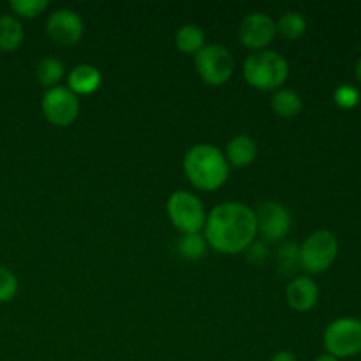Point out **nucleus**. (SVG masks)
Returning a JSON list of instances; mask_svg holds the SVG:
<instances>
[{
	"label": "nucleus",
	"mask_w": 361,
	"mask_h": 361,
	"mask_svg": "<svg viewBox=\"0 0 361 361\" xmlns=\"http://www.w3.org/2000/svg\"><path fill=\"white\" fill-rule=\"evenodd\" d=\"M166 214L182 235L203 233L208 217L203 201L189 190H175L166 201Z\"/></svg>",
	"instance_id": "nucleus-5"
},
{
	"label": "nucleus",
	"mask_w": 361,
	"mask_h": 361,
	"mask_svg": "<svg viewBox=\"0 0 361 361\" xmlns=\"http://www.w3.org/2000/svg\"><path fill=\"white\" fill-rule=\"evenodd\" d=\"M270 361H298L296 355L293 351H288V349H282V351H277L274 356H271Z\"/></svg>",
	"instance_id": "nucleus-26"
},
{
	"label": "nucleus",
	"mask_w": 361,
	"mask_h": 361,
	"mask_svg": "<svg viewBox=\"0 0 361 361\" xmlns=\"http://www.w3.org/2000/svg\"><path fill=\"white\" fill-rule=\"evenodd\" d=\"M277 267L282 275H295L302 270L300 267V245L293 242H286L277 250Z\"/></svg>",
	"instance_id": "nucleus-21"
},
{
	"label": "nucleus",
	"mask_w": 361,
	"mask_h": 361,
	"mask_svg": "<svg viewBox=\"0 0 361 361\" xmlns=\"http://www.w3.org/2000/svg\"><path fill=\"white\" fill-rule=\"evenodd\" d=\"M46 120L56 127H67L76 122L80 115V99L67 87L48 88L41 101Z\"/></svg>",
	"instance_id": "nucleus-9"
},
{
	"label": "nucleus",
	"mask_w": 361,
	"mask_h": 361,
	"mask_svg": "<svg viewBox=\"0 0 361 361\" xmlns=\"http://www.w3.org/2000/svg\"><path fill=\"white\" fill-rule=\"evenodd\" d=\"M203 235L217 252L242 254L257 238L256 214L243 203H221L208 214Z\"/></svg>",
	"instance_id": "nucleus-1"
},
{
	"label": "nucleus",
	"mask_w": 361,
	"mask_h": 361,
	"mask_svg": "<svg viewBox=\"0 0 361 361\" xmlns=\"http://www.w3.org/2000/svg\"><path fill=\"white\" fill-rule=\"evenodd\" d=\"M83 20L80 14L67 7L53 11L46 20V34L60 46L78 44L83 37Z\"/></svg>",
	"instance_id": "nucleus-11"
},
{
	"label": "nucleus",
	"mask_w": 361,
	"mask_h": 361,
	"mask_svg": "<svg viewBox=\"0 0 361 361\" xmlns=\"http://www.w3.org/2000/svg\"><path fill=\"white\" fill-rule=\"evenodd\" d=\"M334 99L341 108L349 109V108H355V106L358 104L360 94L356 88L349 87V85H342V87H338L337 90H335Z\"/></svg>",
	"instance_id": "nucleus-24"
},
{
	"label": "nucleus",
	"mask_w": 361,
	"mask_h": 361,
	"mask_svg": "<svg viewBox=\"0 0 361 361\" xmlns=\"http://www.w3.org/2000/svg\"><path fill=\"white\" fill-rule=\"evenodd\" d=\"M175 44L182 53L196 55V53L207 44V35H204V30L200 25L185 23L176 30Z\"/></svg>",
	"instance_id": "nucleus-17"
},
{
	"label": "nucleus",
	"mask_w": 361,
	"mask_h": 361,
	"mask_svg": "<svg viewBox=\"0 0 361 361\" xmlns=\"http://www.w3.org/2000/svg\"><path fill=\"white\" fill-rule=\"evenodd\" d=\"M324 351L338 360L353 358L361 353V319L338 317L328 324L323 335Z\"/></svg>",
	"instance_id": "nucleus-7"
},
{
	"label": "nucleus",
	"mask_w": 361,
	"mask_h": 361,
	"mask_svg": "<svg viewBox=\"0 0 361 361\" xmlns=\"http://www.w3.org/2000/svg\"><path fill=\"white\" fill-rule=\"evenodd\" d=\"M102 83V74L92 63H78L67 74V88L76 95H90L99 90Z\"/></svg>",
	"instance_id": "nucleus-13"
},
{
	"label": "nucleus",
	"mask_w": 361,
	"mask_h": 361,
	"mask_svg": "<svg viewBox=\"0 0 361 361\" xmlns=\"http://www.w3.org/2000/svg\"><path fill=\"white\" fill-rule=\"evenodd\" d=\"M314 361H341V360L335 358V356H331V355H328V353H323V355L317 356V358Z\"/></svg>",
	"instance_id": "nucleus-27"
},
{
	"label": "nucleus",
	"mask_w": 361,
	"mask_h": 361,
	"mask_svg": "<svg viewBox=\"0 0 361 361\" xmlns=\"http://www.w3.org/2000/svg\"><path fill=\"white\" fill-rule=\"evenodd\" d=\"M257 222V235L264 242H282L291 233L293 217L286 204L279 201H264L254 210Z\"/></svg>",
	"instance_id": "nucleus-8"
},
{
	"label": "nucleus",
	"mask_w": 361,
	"mask_h": 361,
	"mask_svg": "<svg viewBox=\"0 0 361 361\" xmlns=\"http://www.w3.org/2000/svg\"><path fill=\"white\" fill-rule=\"evenodd\" d=\"M18 279L9 268L0 267V303H7L16 296Z\"/></svg>",
	"instance_id": "nucleus-23"
},
{
	"label": "nucleus",
	"mask_w": 361,
	"mask_h": 361,
	"mask_svg": "<svg viewBox=\"0 0 361 361\" xmlns=\"http://www.w3.org/2000/svg\"><path fill=\"white\" fill-rule=\"evenodd\" d=\"M277 37V25L275 20L267 13H250L240 21L238 39L250 51L268 49V46Z\"/></svg>",
	"instance_id": "nucleus-10"
},
{
	"label": "nucleus",
	"mask_w": 361,
	"mask_h": 361,
	"mask_svg": "<svg viewBox=\"0 0 361 361\" xmlns=\"http://www.w3.org/2000/svg\"><path fill=\"white\" fill-rule=\"evenodd\" d=\"M35 74H37L39 83L48 90V88L59 87V83L66 76V66L60 59L48 55L39 60L37 67H35Z\"/></svg>",
	"instance_id": "nucleus-18"
},
{
	"label": "nucleus",
	"mask_w": 361,
	"mask_h": 361,
	"mask_svg": "<svg viewBox=\"0 0 361 361\" xmlns=\"http://www.w3.org/2000/svg\"><path fill=\"white\" fill-rule=\"evenodd\" d=\"M286 302L296 312H309L319 302V288L309 275L293 277L286 288Z\"/></svg>",
	"instance_id": "nucleus-12"
},
{
	"label": "nucleus",
	"mask_w": 361,
	"mask_h": 361,
	"mask_svg": "<svg viewBox=\"0 0 361 361\" xmlns=\"http://www.w3.org/2000/svg\"><path fill=\"white\" fill-rule=\"evenodd\" d=\"M229 162L224 152L210 143L192 145L183 155V171L196 189L214 192L226 185L229 178Z\"/></svg>",
	"instance_id": "nucleus-2"
},
{
	"label": "nucleus",
	"mask_w": 361,
	"mask_h": 361,
	"mask_svg": "<svg viewBox=\"0 0 361 361\" xmlns=\"http://www.w3.org/2000/svg\"><path fill=\"white\" fill-rule=\"evenodd\" d=\"M277 25V34L288 41H298L307 32V20L300 11H286L275 21Z\"/></svg>",
	"instance_id": "nucleus-19"
},
{
	"label": "nucleus",
	"mask_w": 361,
	"mask_h": 361,
	"mask_svg": "<svg viewBox=\"0 0 361 361\" xmlns=\"http://www.w3.org/2000/svg\"><path fill=\"white\" fill-rule=\"evenodd\" d=\"M48 0H11L9 2V7L14 13V16L27 18V20H32V18L42 14L48 9Z\"/></svg>",
	"instance_id": "nucleus-22"
},
{
	"label": "nucleus",
	"mask_w": 361,
	"mask_h": 361,
	"mask_svg": "<svg viewBox=\"0 0 361 361\" xmlns=\"http://www.w3.org/2000/svg\"><path fill=\"white\" fill-rule=\"evenodd\" d=\"M270 108L281 118H295L302 113L303 99L293 88H279L270 97Z\"/></svg>",
	"instance_id": "nucleus-15"
},
{
	"label": "nucleus",
	"mask_w": 361,
	"mask_h": 361,
	"mask_svg": "<svg viewBox=\"0 0 361 361\" xmlns=\"http://www.w3.org/2000/svg\"><path fill=\"white\" fill-rule=\"evenodd\" d=\"M338 254V240L328 229H317L300 243V267L307 274H324Z\"/></svg>",
	"instance_id": "nucleus-4"
},
{
	"label": "nucleus",
	"mask_w": 361,
	"mask_h": 361,
	"mask_svg": "<svg viewBox=\"0 0 361 361\" xmlns=\"http://www.w3.org/2000/svg\"><path fill=\"white\" fill-rule=\"evenodd\" d=\"M208 243L203 233H185L178 240V254L187 261H200L207 256Z\"/></svg>",
	"instance_id": "nucleus-20"
},
{
	"label": "nucleus",
	"mask_w": 361,
	"mask_h": 361,
	"mask_svg": "<svg viewBox=\"0 0 361 361\" xmlns=\"http://www.w3.org/2000/svg\"><path fill=\"white\" fill-rule=\"evenodd\" d=\"M243 78L256 90L274 94L288 81L289 62L275 49L254 51L243 62Z\"/></svg>",
	"instance_id": "nucleus-3"
},
{
	"label": "nucleus",
	"mask_w": 361,
	"mask_h": 361,
	"mask_svg": "<svg viewBox=\"0 0 361 361\" xmlns=\"http://www.w3.org/2000/svg\"><path fill=\"white\" fill-rule=\"evenodd\" d=\"M194 63L201 80L210 87H222L228 83L235 71L231 51L219 42H207L194 55Z\"/></svg>",
	"instance_id": "nucleus-6"
},
{
	"label": "nucleus",
	"mask_w": 361,
	"mask_h": 361,
	"mask_svg": "<svg viewBox=\"0 0 361 361\" xmlns=\"http://www.w3.org/2000/svg\"><path fill=\"white\" fill-rule=\"evenodd\" d=\"M226 159H228L229 166L235 168H247L252 164L257 157V143L254 137L249 134H238V136L231 137L226 145L224 152Z\"/></svg>",
	"instance_id": "nucleus-14"
},
{
	"label": "nucleus",
	"mask_w": 361,
	"mask_h": 361,
	"mask_svg": "<svg viewBox=\"0 0 361 361\" xmlns=\"http://www.w3.org/2000/svg\"><path fill=\"white\" fill-rule=\"evenodd\" d=\"M355 74H356V80L361 83V56L358 59V62H356V67H355Z\"/></svg>",
	"instance_id": "nucleus-28"
},
{
	"label": "nucleus",
	"mask_w": 361,
	"mask_h": 361,
	"mask_svg": "<svg viewBox=\"0 0 361 361\" xmlns=\"http://www.w3.org/2000/svg\"><path fill=\"white\" fill-rule=\"evenodd\" d=\"M25 39V28L14 14H0V49L14 51Z\"/></svg>",
	"instance_id": "nucleus-16"
},
{
	"label": "nucleus",
	"mask_w": 361,
	"mask_h": 361,
	"mask_svg": "<svg viewBox=\"0 0 361 361\" xmlns=\"http://www.w3.org/2000/svg\"><path fill=\"white\" fill-rule=\"evenodd\" d=\"M245 256L250 263L254 264L263 263L268 256V247L267 243H264V240L263 242H261V240H254V242L249 245V249L245 250Z\"/></svg>",
	"instance_id": "nucleus-25"
}]
</instances>
